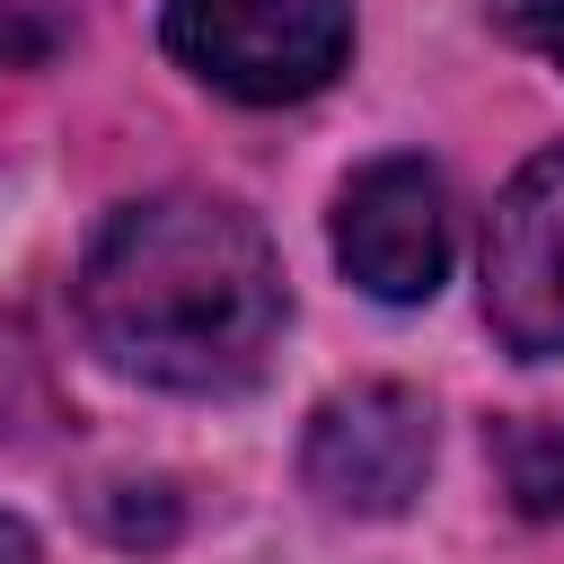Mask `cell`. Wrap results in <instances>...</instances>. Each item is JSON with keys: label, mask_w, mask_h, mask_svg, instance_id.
I'll return each instance as SVG.
<instances>
[{"label": "cell", "mask_w": 564, "mask_h": 564, "mask_svg": "<svg viewBox=\"0 0 564 564\" xmlns=\"http://www.w3.org/2000/svg\"><path fill=\"white\" fill-rule=\"evenodd\" d=\"M335 264L388 308L432 300L441 273H449V185H441V167L414 159V150L370 159L335 194Z\"/></svg>", "instance_id": "277c9868"}, {"label": "cell", "mask_w": 564, "mask_h": 564, "mask_svg": "<svg viewBox=\"0 0 564 564\" xmlns=\"http://www.w3.org/2000/svg\"><path fill=\"white\" fill-rule=\"evenodd\" d=\"M62 35H70L62 0H0V70H35V62H53Z\"/></svg>", "instance_id": "52a82bcc"}, {"label": "cell", "mask_w": 564, "mask_h": 564, "mask_svg": "<svg viewBox=\"0 0 564 564\" xmlns=\"http://www.w3.org/2000/svg\"><path fill=\"white\" fill-rule=\"evenodd\" d=\"M0 564H26V529H18L9 511H0Z\"/></svg>", "instance_id": "9c48e42d"}, {"label": "cell", "mask_w": 564, "mask_h": 564, "mask_svg": "<svg viewBox=\"0 0 564 564\" xmlns=\"http://www.w3.org/2000/svg\"><path fill=\"white\" fill-rule=\"evenodd\" d=\"M282 264L273 238L220 194H150L123 203L79 264L88 344L150 388L220 397L247 388L282 335Z\"/></svg>", "instance_id": "6da1fadb"}, {"label": "cell", "mask_w": 564, "mask_h": 564, "mask_svg": "<svg viewBox=\"0 0 564 564\" xmlns=\"http://www.w3.org/2000/svg\"><path fill=\"white\" fill-rule=\"evenodd\" d=\"M423 467H432V405L397 379H370V388H344L308 414V441H300V476L326 511H352V520H388L423 494Z\"/></svg>", "instance_id": "3957f363"}, {"label": "cell", "mask_w": 564, "mask_h": 564, "mask_svg": "<svg viewBox=\"0 0 564 564\" xmlns=\"http://www.w3.org/2000/svg\"><path fill=\"white\" fill-rule=\"evenodd\" d=\"M485 317L520 361L564 352V141L538 150L485 220Z\"/></svg>", "instance_id": "5b68a950"}, {"label": "cell", "mask_w": 564, "mask_h": 564, "mask_svg": "<svg viewBox=\"0 0 564 564\" xmlns=\"http://www.w3.org/2000/svg\"><path fill=\"white\" fill-rule=\"evenodd\" d=\"M494 458H502V485L529 520L564 529V414H520L494 432Z\"/></svg>", "instance_id": "8992f818"}, {"label": "cell", "mask_w": 564, "mask_h": 564, "mask_svg": "<svg viewBox=\"0 0 564 564\" xmlns=\"http://www.w3.org/2000/svg\"><path fill=\"white\" fill-rule=\"evenodd\" d=\"M167 53L238 106H291L344 70L352 0H167Z\"/></svg>", "instance_id": "7a4b0ae2"}, {"label": "cell", "mask_w": 564, "mask_h": 564, "mask_svg": "<svg viewBox=\"0 0 564 564\" xmlns=\"http://www.w3.org/2000/svg\"><path fill=\"white\" fill-rule=\"evenodd\" d=\"M485 18H494L511 44H529V53H546V62L564 70V0H485Z\"/></svg>", "instance_id": "ba28073f"}]
</instances>
